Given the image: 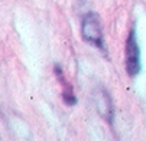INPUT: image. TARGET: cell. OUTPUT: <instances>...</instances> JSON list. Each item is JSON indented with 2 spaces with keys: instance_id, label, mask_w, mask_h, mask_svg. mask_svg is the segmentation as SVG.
<instances>
[{
  "instance_id": "4",
  "label": "cell",
  "mask_w": 146,
  "mask_h": 141,
  "mask_svg": "<svg viewBox=\"0 0 146 141\" xmlns=\"http://www.w3.org/2000/svg\"><path fill=\"white\" fill-rule=\"evenodd\" d=\"M55 73H56V78L59 81V84L62 85V99L67 105H75L77 104V98L74 95V91H72V87L67 82V79L64 76V72H62L61 66L55 65Z\"/></svg>"
},
{
  "instance_id": "1",
  "label": "cell",
  "mask_w": 146,
  "mask_h": 141,
  "mask_svg": "<svg viewBox=\"0 0 146 141\" xmlns=\"http://www.w3.org/2000/svg\"><path fill=\"white\" fill-rule=\"evenodd\" d=\"M81 35L82 39L88 42L90 45L103 49L104 48V39H103V30H101V25L98 16L93 12L87 13L84 17H82L81 22Z\"/></svg>"
},
{
  "instance_id": "3",
  "label": "cell",
  "mask_w": 146,
  "mask_h": 141,
  "mask_svg": "<svg viewBox=\"0 0 146 141\" xmlns=\"http://www.w3.org/2000/svg\"><path fill=\"white\" fill-rule=\"evenodd\" d=\"M96 105H97V111L100 112V115L111 124V119H113V102H111V98H110V95L107 94L106 89H100L96 94Z\"/></svg>"
},
{
  "instance_id": "2",
  "label": "cell",
  "mask_w": 146,
  "mask_h": 141,
  "mask_svg": "<svg viewBox=\"0 0 146 141\" xmlns=\"http://www.w3.org/2000/svg\"><path fill=\"white\" fill-rule=\"evenodd\" d=\"M124 55H126V72L132 78H135L140 72V49H139L137 39H136L135 28H132L127 35Z\"/></svg>"
}]
</instances>
